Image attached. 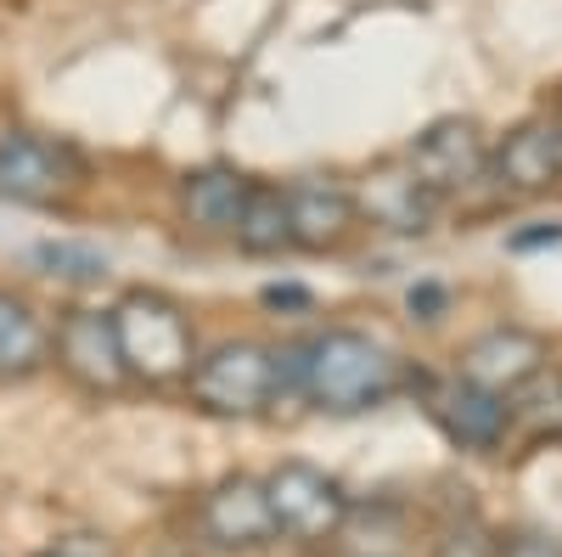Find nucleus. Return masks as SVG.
<instances>
[{"mask_svg":"<svg viewBox=\"0 0 562 557\" xmlns=\"http://www.w3.org/2000/svg\"><path fill=\"white\" fill-rule=\"evenodd\" d=\"M360 203V220L371 214L378 225H394V231H422L428 225V214L439 209V198H428L411 175H383V180H371V192L355 198Z\"/></svg>","mask_w":562,"mask_h":557,"instance_id":"obj_16","label":"nucleus"},{"mask_svg":"<svg viewBox=\"0 0 562 557\" xmlns=\"http://www.w3.org/2000/svg\"><path fill=\"white\" fill-rule=\"evenodd\" d=\"M265 304H270V310H304L310 293H304V288H281V282H270V288H265Z\"/></svg>","mask_w":562,"mask_h":557,"instance_id":"obj_21","label":"nucleus"},{"mask_svg":"<svg viewBox=\"0 0 562 557\" xmlns=\"http://www.w3.org/2000/svg\"><path fill=\"white\" fill-rule=\"evenodd\" d=\"M512 428H529L535 439L557 434L562 439V371H540V378H529L518 394H512Z\"/></svg>","mask_w":562,"mask_h":557,"instance_id":"obj_17","label":"nucleus"},{"mask_svg":"<svg viewBox=\"0 0 562 557\" xmlns=\"http://www.w3.org/2000/svg\"><path fill=\"white\" fill-rule=\"evenodd\" d=\"M186 394L209 416H265L281 400V378H276V344L259 338H220L209 349H198L192 371H186Z\"/></svg>","mask_w":562,"mask_h":557,"instance_id":"obj_3","label":"nucleus"},{"mask_svg":"<svg viewBox=\"0 0 562 557\" xmlns=\"http://www.w3.org/2000/svg\"><path fill=\"white\" fill-rule=\"evenodd\" d=\"M113 327H119V355L130 383H147V389L186 383V371L198 360V333L180 299H169L164 288H130L113 304Z\"/></svg>","mask_w":562,"mask_h":557,"instance_id":"obj_2","label":"nucleus"},{"mask_svg":"<svg viewBox=\"0 0 562 557\" xmlns=\"http://www.w3.org/2000/svg\"><path fill=\"white\" fill-rule=\"evenodd\" d=\"M416 383L422 371L366 327H321L299 338V394L315 411L360 416L400 394H416Z\"/></svg>","mask_w":562,"mask_h":557,"instance_id":"obj_1","label":"nucleus"},{"mask_svg":"<svg viewBox=\"0 0 562 557\" xmlns=\"http://www.w3.org/2000/svg\"><path fill=\"white\" fill-rule=\"evenodd\" d=\"M411 310H416L422 321H439V310H445V293L422 282V288H411Z\"/></svg>","mask_w":562,"mask_h":557,"instance_id":"obj_20","label":"nucleus"},{"mask_svg":"<svg viewBox=\"0 0 562 557\" xmlns=\"http://www.w3.org/2000/svg\"><path fill=\"white\" fill-rule=\"evenodd\" d=\"M198 530H203L209 546L237 552V557H243V552H265V546L281 541L276 513H270V495H265V479H248V474H231V479H220V484L203 495Z\"/></svg>","mask_w":562,"mask_h":557,"instance_id":"obj_8","label":"nucleus"},{"mask_svg":"<svg viewBox=\"0 0 562 557\" xmlns=\"http://www.w3.org/2000/svg\"><path fill=\"white\" fill-rule=\"evenodd\" d=\"M231 243H237L248 259H276V254H293V214H288V186L276 180H254L243 214L231 225Z\"/></svg>","mask_w":562,"mask_h":557,"instance_id":"obj_15","label":"nucleus"},{"mask_svg":"<svg viewBox=\"0 0 562 557\" xmlns=\"http://www.w3.org/2000/svg\"><path fill=\"white\" fill-rule=\"evenodd\" d=\"M495 557H562V541L557 535H540V530H518V535H501L495 541Z\"/></svg>","mask_w":562,"mask_h":557,"instance_id":"obj_19","label":"nucleus"},{"mask_svg":"<svg viewBox=\"0 0 562 557\" xmlns=\"http://www.w3.org/2000/svg\"><path fill=\"white\" fill-rule=\"evenodd\" d=\"M153 557H175V552H153Z\"/></svg>","mask_w":562,"mask_h":557,"instance_id":"obj_22","label":"nucleus"},{"mask_svg":"<svg viewBox=\"0 0 562 557\" xmlns=\"http://www.w3.org/2000/svg\"><path fill=\"white\" fill-rule=\"evenodd\" d=\"M265 495H270V513L276 530L288 541L321 546V541H338L349 524V495L333 474H321L315 461H281V468L265 474Z\"/></svg>","mask_w":562,"mask_h":557,"instance_id":"obj_5","label":"nucleus"},{"mask_svg":"<svg viewBox=\"0 0 562 557\" xmlns=\"http://www.w3.org/2000/svg\"><path fill=\"white\" fill-rule=\"evenodd\" d=\"M52 360L85 394H124L130 389V371L119 355V327H113L108 304H68L52 327Z\"/></svg>","mask_w":562,"mask_h":557,"instance_id":"obj_6","label":"nucleus"},{"mask_svg":"<svg viewBox=\"0 0 562 557\" xmlns=\"http://www.w3.org/2000/svg\"><path fill=\"white\" fill-rule=\"evenodd\" d=\"M405 175L428 198H456L467 186H479L490 175V135L473 119H434L428 130L405 147Z\"/></svg>","mask_w":562,"mask_h":557,"instance_id":"obj_7","label":"nucleus"},{"mask_svg":"<svg viewBox=\"0 0 562 557\" xmlns=\"http://www.w3.org/2000/svg\"><path fill=\"white\" fill-rule=\"evenodd\" d=\"M557 124H562V119H557Z\"/></svg>","mask_w":562,"mask_h":557,"instance_id":"obj_24","label":"nucleus"},{"mask_svg":"<svg viewBox=\"0 0 562 557\" xmlns=\"http://www.w3.org/2000/svg\"><path fill=\"white\" fill-rule=\"evenodd\" d=\"M512 198H546L562 186V124L557 119H529L490 147V175Z\"/></svg>","mask_w":562,"mask_h":557,"instance_id":"obj_11","label":"nucleus"},{"mask_svg":"<svg viewBox=\"0 0 562 557\" xmlns=\"http://www.w3.org/2000/svg\"><path fill=\"white\" fill-rule=\"evenodd\" d=\"M416 394H422V405H428V416L456 439V445H467V450H501L506 445V434H512V400H501V394H490V389H479V383H467V378H422L416 383Z\"/></svg>","mask_w":562,"mask_h":557,"instance_id":"obj_9","label":"nucleus"},{"mask_svg":"<svg viewBox=\"0 0 562 557\" xmlns=\"http://www.w3.org/2000/svg\"><path fill=\"white\" fill-rule=\"evenodd\" d=\"M546 366H551V360H546V338L529 333V327H512V321H506V327L479 333L473 344L456 355V378H467V383H479V389L512 400L529 378H540Z\"/></svg>","mask_w":562,"mask_h":557,"instance_id":"obj_10","label":"nucleus"},{"mask_svg":"<svg viewBox=\"0 0 562 557\" xmlns=\"http://www.w3.org/2000/svg\"><path fill=\"white\" fill-rule=\"evenodd\" d=\"M288 214H293V248L304 254H338L360 231V203L338 180H293Z\"/></svg>","mask_w":562,"mask_h":557,"instance_id":"obj_12","label":"nucleus"},{"mask_svg":"<svg viewBox=\"0 0 562 557\" xmlns=\"http://www.w3.org/2000/svg\"><path fill=\"white\" fill-rule=\"evenodd\" d=\"M248 175L231 169V164H203V169H186L180 186H175V203H180V220L198 231V237H231V225L243 214V198H248Z\"/></svg>","mask_w":562,"mask_h":557,"instance_id":"obj_13","label":"nucleus"},{"mask_svg":"<svg viewBox=\"0 0 562 557\" xmlns=\"http://www.w3.org/2000/svg\"><path fill=\"white\" fill-rule=\"evenodd\" d=\"M34 265L52 276V282H74V288H90L108 276V254L90 248V243H74V237H45L34 243Z\"/></svg>","mask_w":562,"mask_h":557,"instance_id":"obj_18","label":"nucleus"},{"mask_svg":"<svg viewBox=\"0 0 562 557\" xmlns=\"http://www.w3.org/2000/svg\"><path fill=\"white\" fill-rule=\"evenodd\" d=\"M40 557H57V552H40Z\"/></svg>","mask_w":562,"mask_h":557,"instance_id":"obj_23","label":"nucleus"},{"mask_svg":"<svg viewBox=\"0 0 562 557\" xmlns=\"http://www.w3.org/2000/svg\"><path fill=\"white\" fill-rule=\"evenodd\" d=\"M85 158L68 142L34 130H7L0 135V198L18 209H63L85 186Z\"/></svg>","mask_w":562,"mask_h":557,"instance_id":"obj_4","label":"nucleus"},{"mask_svg":"<svg viewBox=\"0 0 562 557\" xmlns=\"http://www.w3.org/2000/svg\"><path fill=\"white\" fill-rule=\"evenodd\" d=\"M40 366H52V321L18 288H0V383L34 378Z\"/></svg>","mask_w":562,"mask_h":557,"instance_id":"obj_14","label":"nucleus"}]
</instances>
